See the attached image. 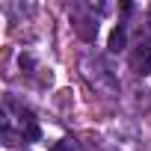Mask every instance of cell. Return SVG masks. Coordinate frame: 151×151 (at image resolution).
Here are the masks:
<instances>
[{
	"instance_id": "1",
	"label": "cell",
	"mask_w": 151,
	"mask_h": 151,
	"mask_svg": "<svg viewBox=\"0 0 151 151\" xmlns=\"http://www.w3.org/2000/svg\"><path fill=\"white\" fill-rule=\"evenodd\" d=\"M80 74H83V80L101 95V98H116L119 95V80H116V74L113 68L92 50H86L80 56Z\"/></svg>"
},
{
	"instance_id": "2",
	"label": "cell",
	"mask_w": 151,
	"mask_h": 151,
	"mask_svg": "<svg viewBox=\"0 0 151 151\" xmlns=\"http://www.w3.org/2000/svg\"><path fill=\"white\" fill-rule=\"evenodd\" d=\"M107 148L110 151H139V133H136V127L124 124V122L113 124L107 130Z\"/></svg>"
},
{
	"instance_id": "3",
	"label": "cell",
	"mask_w": 151,
	"mask_h": 151,
	"mask_svg": "<svg viewBox=\"0 0 151 151\" xmlns=\"http://www.w3.org/2000/svg\"><path fill=\"white\" fill-rule=\"evenodd\" d=\"M71 24H74V30H77V36L83 42H95V36H98L95 6H74L71 9Z\"/></svg>"
},
{
	"instance_id": "4",
	"label": "cell",
	"mask_w": 151,
	"mask_h": 151,
	"mask_svg": "<svg viewBox=\"0 0 151 151\" xmlns=\"http://www.w3.org/2000/svg\"><path fill=\"white\" fill-rule=\"evenodd\" d=\"M130 62H133L136 74H148V71H151V36H145V39L136 45V50H133Z\"/></svg>"
},
{
	"instance_id": "5",
	"label": "cell",
	"mask_w": 151,
	"mask_h": 151,
	"mask_svg": "<svg viewBox=\"0 0 151 151\" xmlns=\"http://www.w3.org/2000/svg\"><path fill=\"white\" fill-rule=\"evenodd\" d=\"M107 47H110L113 53H119V50L127 47V27H124V24H119V27L110 33V45H107Z\"/></svg>"
},
{
	"instance_id": "6",
	"label": "cell",
	"mask_w": 151,
	"mask_h": 151,
	"mask_svg": "<svg viewBox=\"0 0 151 151\" xmlns=\"http://www.w3.org/2000/svg\"><path fill=\"white\" fill-rule=\"evenodd\" d=\"M47 151H77V145H74V139H68V136H65V139L53 142V145H50Z\"/></svg>"
},
{
	"instance_id": "7",
	"label": "cell",
	"mask_w": 151,
	"mask_h": 151,
	"mask_svg": "<svg viewBox=\"0 0 151 151\" xmlns=\"http://www.w3.org/2000/svg\"><path fill=\"white\" fill-rule=\"evenodd\" d=\"M148 12H151V9H148Z\"/></svg>"
}]
</instances>
